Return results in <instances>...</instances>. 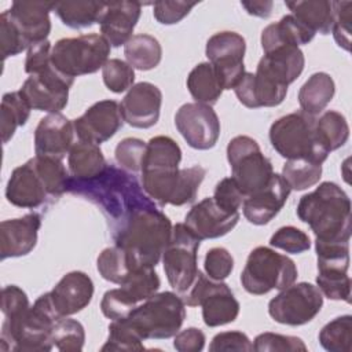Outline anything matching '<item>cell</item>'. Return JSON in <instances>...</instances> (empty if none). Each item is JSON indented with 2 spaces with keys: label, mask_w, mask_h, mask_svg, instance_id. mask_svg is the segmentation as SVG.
I'll use <instances>...</instances> for the list:
<instances>
[{
  "label": "cell",
  "mask_w": 352,
  "mask_h": 352,
  "mask_svg": "<svg viewBox=\"0 0 352 352\" xmlns=\"http://www.w3.org/2000/svg\"><path fill=\"white\" fill-rule=\"evenodd\" d=\"M147 143L138 138H125L122 139L114 150V157L120 168L136 173L142 169L143 157L146 153Z\"/></svg>",
  "instance_id": "cell-46"
},
{
  "label": "cell",
  "mask_w": 352,
  "mask_h": 352,
  "mask_svg": "<svg viewBox=\"0 0 352 352\" xmlns=\"http://www.w3.org/2000/svg\"><path fill=\"white\" fill-rule=\"evenodd\" d=\"M188 307H201L204 323L209 327L224 326L239 315V302L232 290L223 280H213L199 271L190 290L182 296Z\"/></svg>",
  "instance_id": "cell-12"
},
{
  "label": "cell",
  "mask_w": 352,
  "mask_h": 352,
  "mask_svg": "<svg viewBox=\"0 0 352 352\" xmlns=\"http://www.w3.org/2000/svg\"><path fill=\"white\" fill-rule=\"evenodd\" d=\"M0 308L4 315V320H14L30 308L28 294L16 285L4 286L1 290Z\"/></svg>",
  "instance_id": "cell-51"
},
{
  "label": "cell",
  "mask_w": 352,
  "mask_h": 352,
  "mask_svg": "<svg viewBox=\"0 0 352 352\" xmlns=\"http://www.w3.org/2000/svg\"><path fill=\"white\" fill-rule=\"evenodd\" d=\"M32 107L22 96L19 91L7 92L3 95L0 114H1V138L3 143H8V140L14 136L18 126H23L30 117Z\"/></svg>",
  "instance_id": "cell-37"
},
{
  "label": "cell",
  "mask_w": 352,
  "mask_h": 352,
  "mask_svg": "<svg viewBox=\"0 0 352 352\" xmlns=\"http://www.w3.org/2000/svg\"><path fill=\"white\" fill-rule=\"evenodd\" d=\"M40 227L41 216L37 212L3 220L0 223V260L29 254L36 248Z\"/></svg>",
  "instance_id": "cell-23"
},
{
  "label": "cell",
  "mask_w": 352,
  "mask_h": 352,
  "mask_svg": "<svg viewBox=\"0 0 352 352\" xmlns=\"http://www.w3.org/2000/svg\"><path fill=\"white\" fill-rule=\"evenodd\" d=\"M336 94V84L330 74L324 72L314 73L298 91L301 111L316 117L331 102Z\"/></svg>",
  "instance_id": "cell-30"
},
{
  "label": "cell",
  "mask_w": 352,
  "mask_h": 352,
  "mask_svg": "<svg viewBox=\"0 0 352 352\" xmlns=\"http://www.w3.org/2000/svg\"><path fill=\"white\" fill-rule=\"evenodd\" d=\"M197 4V1H155L153 14L160 23L175 25L187 16Z\"/></svg>",
  "instance_id": "cell-52"
},
{
  "label": "cell",
  "mask_w": 352,
  "mask_h": 352,
  "mask_svg": "<svg viewBox=\"0 0 352 352\" xmlns=\"http://www.w3.org/2000/svg\"><path fill=\"white\" fill-rule=\"evenodd\" d=\"M0 47L3 60L10 56H15L30 47L22 32L8 15L7 10L0 15Z\"/></svg>",
  "instance_id": "cell-45"
},
{
  "label": "cell",
  "mask_w": 352,
  "mask_h": 352,
  "mask_svg": "<svg viewBox=\"0 0 352 352\" xmlns=\"http://www.w3.org/2000/svg\"><path fill=\"white\" fill-rule=\"evenodd\" d=\"M180 146L169 136H154L147 142L142 162V187L158 205L183 206L194 202L206 169L201 165L179 169Z\"/></svg>",
  "instance_id": "cell-1"
},
{
  "label": "cell",
  "mask_w": 352,
  "mask_h": 352,
  "mask_svg": "<svg viewBox=\"0 0 352 352\" xmlns=\"http://www.w3.org/2000/svg\"><path fill=\"white\" fill-rule=\"evenodd\" d=\"M74 80L60 74L51 63L37 74H30L19 92L26 99L32 110L59 113L69 102V89Z\"/></svg>",
  "instance_id": "cell-16"
},
{
  "label": "cell",
  "mask_w": 352,
  "mask_h": 352,
  "mask_svg": "<svg viewBox=\"0 0 352 352\" xmlns=\"http://www.w3.org/2000/svg\"><path fill=\"white\" fill-rule=\"evenodd\" d=\"M319 342L329 352H351L352 316L342 315L327 322L319 331Z\"/></svg>",
  "instance_id": "cell-39"
},
{
  "label": "cell",
  "mask_w": 352,
  "mask_h": 352,
  "mask_svg": "<svg viewBox=\"0 0 352 352\" xmlns=\"http://www.w3.org/2000/svg\"><path fill=\"white\" fill-rule=\"evenodd\" d=\"M111 45L102 34L91 33L58 40L51 50L52 66L65 77L92 74L109 60Z\"/></svg>",
  "instance_id": "cell-8"
},
{
  "label": "cell",
  "mask_w": 352,
  "mask_h": 352,
  "mask_svg": "<svg viewBox=\"0 0 352 352\" xmlns=\"http://www.w3.org/2000/svg\"><path fill=\"white\" fill-rule=\"evenodd\" d=\"M94 282L82 271L65 274L50 292L51 302L60 318L82 311L92 300Z\"/></svg>",
  "instance_id": "cell-25"
},
{
  "label": "cell",
  "mask_w": 352,
  "mask_h": 352,
  "mask_svg": "<svg viewBox=\"0 0 352 352\" xmlns=\"http://www.w3.org/2000/svg\"><path fill=\"white\" fill-rule=\"evenodd\" d=\"M55 1H14L7 10L29 45L45 41L51 32L50 12Z\"/></svg>",
  "instance_id": "cell-27"
},
{
  "label": "cell",
  "mask_w": 352,
  "mask_h": 352,
  "mask_svg": "<svg viewBox=\"0 0 352 352\" xmlns=\"http://www.w3.org/2000/svg\"><path fill=\"white\" fill-rule=\"evenodd\" d=\"M298 219L308 224L319 242H349L352 231L351 199L333 182L320 183L298 201Z\"/></svg>",
  "instance_id": "cell-4"
},
{
  "label": "cell",
  "mask_w": 352,
  "mask_h": 352,
  "mask_svg": "<svg viewBox=\"0 0 352 352\" xmlns=\"http://www.w3.org/2000/svg\"><path fill=\"white\" fill-rule=\"evenodd\" d=\"M204 268L210 279L224 280L234 270V257L226 248H212L205 254Z\"/></svg>",
  "instance_id": "cell-50"
},
{
  "label": "cell",
  "mask_w": 352,
  "mask_h": 352,
  "mask_svg": "<svg viewBox=\"0 0 352 352\" xmlns=\"http://www.w3.org/2000/svg\"><path fill=\"white\" fill-rule=\"evenodd\" d=\"M323 294L318 286L300 282L280 290L270 302V316L287 326H302L311 322L322 309Z\"/></svg>",
  "instance_id": "cell-13"
},
{
  "label": "cell",
  "mask_w": 352,
  "mask_h": 352,
  "mask_svg": "<svg viewBox=\"0 0 352 352\" xmlns=\"http://www.w3.org/2000/svg\"><path fill=\"white\" fill-rule=\"evenodd\" d=\"M286 7L292 11L304 26L311 32L329 34L334 23V6L327 0H307V1H287Z\"/></svg>",
  "instance_id": "cell-31"
},
{
  "label": "cell",
  "mask_w": 352,
  "mask_h": 352,
  "mask_svg": "<svg viewBox=\"0 0 352 352\" xmlns=\"http://www.w3.org/2000/svg\"><path fill=\"white\" fill-rule=\"evenodd\" d=\"M290 190L302 191L315 186L322 177V165L308 160H287L280 175Z\"/></svg>",
  "instance_id": "cell-40"
},
{
  "label": "cell",
  "mask_w": 352,
  "mask_h": 352,
  "mask_svg": "<svg viewBox=\"0 0 352 352\" xmlns=\"http://www.w3.org/2000/svg\"><path fill=\"white\" fill-rule=\"evenodd\" d=\"M227 160L232 179L245 198L268 184L274 175L272 162L267 158L258 143L246 135L232 138L227 144Z\"/></svg>",
  "instance_id": "cell-11"
},
{
  "label": "cell",
  "mask_w": 352,
  "mask_h": 352,
  "mask_svg": "<svg viewBox=\"0 0 352 352\" xmlns=\"http://www.w3.org/2000/svg\"><path fill=\"white\" fill-rule=\"evenodd\" d=\"M124 125L120 103L104 99L94 103L82 116L73 120L74 132L82 142L100 144L113 138Z\"/></svg>",
  "instance_id": "cell-19"
},
{
  "label": "cell",
  "mask_w": 352,
  "mask_h": 352,
  "mask_svg": "<svg viewBox=\"0 0 352 352\" xmlns=\"http://www.w3.org/2000/svg\"><path fill=\"white\" fill-rule=\"evenodd\" d=\"M104 6L103 1H58L54 11L63 25L72 29H85L99 23Z\"/></svg>",
  "instance_id": "cell-34"
},
{
  "label": "cell",
  "mask_w": 352,
  "mask_h": 352,
  "mask_svg": "<svg viewBox=\"0 0 352 352\" xmlns=\"http://www.w3.org/2000/svg\"><path fill=\"white\" fill-rule=\"evenodd\" d=\"M66 191L98 206L110 230L120 226L135 210L157 205L133 173L113 164H107L103 172L91 179L69 176Z\"/></svg>",
  "instance_id": "cell-2"
},
{
  "label": "cell",
  "mask_w": 352,
  "mask_h": 352,
  "mask_svg": "<svg viewBox=\"0 0 352 352\" xmlns=\"http://www.w3.org/2000/svg\"><path fill=\"white\" fill-rule=\"evenodd\" d=\"M268 136L275 151L286 160L302 158L322 165L329 157L316 133V117L304 111L290 113L274 121Z\"/></svg>",
  "instance_id": "cell-6"
},
{
  "label": "cell",
  "mask_w": 352,
  "mask_h": 352,
  "mask_svg": "<svg viewBox=\"0 0 352 352\" xmlns=\"http://www.w3.org/2000/svg\"><path fill=\"white\" fill-rule=\"evenodd\" d=\"M246 52L245 38L230 30L214 33L206 41L205 54L216 69L223 89H234L245 74L243 58Z\"/></svg>",
  "instance_id": "cell-15"
},
{
  "label": "cell",
  "mask_w": 352,
  "mask_h": 352,
  "mask_svg": "<svg viewBox=\"0 0 352 352\" xmlns=\"http://www.w3.org/2000/svg\"><path fill=\"white\" fill-rule=\"evenodd\" d=\"M253 351L257 352H294V351H307V345L300 337L296 336H283L278 333H261L254 338Z\"/></svg>",
  "instance_id": "cell-48"
},
{
  "label": "cell",
  "mask_w": 352,
  "mask_h": 352,
  "mask_svg": "<svg viewBox=\"0 0 352 352\" xmlns=\"http://www.w3.org/2000/svg\"><path fill=\"white\" fill-rule=\"evenodd\" d=\"M73 121L60 113L43 117L34 131V153L37 157L63 160L69 154L74 138Z\"/></svg>",
  "instance_id": "cell-22"
},
{
  "label": "cell",
  "mask_w": 352,
  "mask_h": 352,
  "mask_svg": "<svg viewBox=\"0 0 352 352\" xmlns=\"http://www.w3.org/2000/svg\"><path fill=\"white\" fill-rule=\"evenodd\" d=\"M142 14L139 1L106 3L99 21L102 36L111 47H121L133 36V29Z\"/></svg>",
  "instance_id": "cell-26"
},
{
  "label": "cell",
  "mask_w": 352,
  "mask_h": 352,
  "mask_svg": "<svg viewBox=\"0 0 352 352\" xmlns=\"http://www.w3.org/2000/svg\"><path fill=\"white\" fill-rule=\"evenodd\" d=\"M316 285L320 293L336 301H351V278L348 271L336 268H319Z\"/></svg>",
  "instance_id": "cell-42"
},
{
  "label": "cell",
  "mask_w": 352,
  "mask_h": 352,
  "mask_svg": "<svg viewBox=\"0 0 352 352\" xmlns=\"http://www.w3.org/2000/svg\"><path fill=\"white\" fill-rule=\"evenodd\" d=\"M315 33L304 26L292 14L282 16L278 22L270 23L261 32V48L268 52L282 45H304L312 41Z\"/></svg>",
  "instance_id": "cell-29"
},
{
  "label": "cell",
  "mask_w": 352,
  "mask_h": 352,
  "mask_svg": "<svg viewBox=\"0 0 352 352\" xmlns=\"http://www.w3.org/2000/svg\"><path fill=\"white\" fill-rule=\"evenodd\" d=\"M143 340L124 320H111L109 324V337L100 351H143Z\"/></svg>",
  "instance_id": "cell-43"
},
{
  "label": "cell",
  "mask_w": 352,
  "mask_h": 352,
  "mask_svg": "<svg viewBox=\"0 0 352 352\" xmlns=\"http://www.w3.org/2000/svg\"><path fill=\"white\" fill-rule=\"evenodd\" d=\"M210 352H250L253 351V342L242 331H223L212 338L209 345Z\"/></svg>",
  "instance_id": "cell-54"
},
{
  "label": "cell",
  "mask_w": 352,
  "mask_h": 352,
  "mask_svg": "<svg viewBox=\"0 0 352 352\" xmlns=\"http://www.w3.org/2000/svg\"><path fill=\"white\" fill-rule=\"evenodd\" d=\"M239 212L220 208L213 197L195 204L184 217L186 227L199 239H214L228 234L239 220Z\"/></svg>",
  "instance_id": "cell-21"
},
{
  "label": "cell",
  "mask_w": 352,
  "mask_h": 352,
  "mask_svg": "<svg viewBox=\"0 0 352 352\" xmlns=\"http://www.w3.org/2000/svg\"><path fill=\"white\" fill-rule=\"evenodd\" d=\"M51 50L52 45L48 40L32 44L28 48L25 59V72L30 74H37L51 66Z\"/></svg>",
  "instance_id": "cell-55"
},
{
  "label": "cell",
  "mask_w": 352,
  "mask_h": 352,
  "mask_svg": "<svg viewBox=\"0 0 352 352\" xmlns=\"http://www.w3.org/2000/svg\"><path fill=\"white\" fill-rule=\"evenodd\" d=\"M316 133L320 143L330 153L342 147L349 138L346 118L336 110L324 111L316 118Z\"/></svg>",
  "instance_id": "cell-38"
},
{
  "label": "cell",
  "mask_w": 352,
  "mask_h": 352,
  "mask_svg": "<svg viewBox=\"0 0 352 352\" xmlns=\"http://www.w3.org/2000/svg\"><path fill=\"white\" fill-rule=\"evenodd\" d=\"M305 58L302 51L296 45H282L264 52L258 60L257 72L265 74L275 82L289 87L304 70Z\"/></svg>",
  "instance_id": "cell-28"
},
{
  "label": "cell",
  "mask_w": 352,
  "mask_h": 352,
  "mask_svg": "<svg viewBox=\"0 0 352 352\" xmlns=\"http://www.w3.org/2000/svg\"><path fill=\"white\" fill-rule=\"evenodd\" d=\"M51 340L54 348L62 352H78L84 348L85 330L84 326L69 316L60 318L54 326Z\"/></svg>",
  "instance_id": "cell-41"
},
{
  "label": "cell",
  "mask_w": 352,
  "mask_h": 352,
  "mask_svg": "<svg viewBox=\"0 0 352 352\" xmlns=\"http://www.w3.org/2000/svg\"><path fill=\"white\" fill-rule=\"evenodd\" d=\"M169 217L158 205L140 208L131 213L120 226L110 230L114 245L122 248L133 265L155 268L172 234Z\"/></svg>",
  "instance_id": "cell-3"
},
{
  "label": "cell",
  "mask_w": 352,
  "mask_h": 352,
  "mask_svg": "<svg viewBox=\"0 0 352 352\" xmlns=\"http://www.w3.org/2000/svg\"><path fill=\"white\" fill-rule=\"evenodd\" d=\"M206 337L201 329L188 327L175 334L173 348L179 352H199L205 346Z\"/></svg>",
  "instance_id": "cell-56"
},
{
  "label": "cell",
  "mask_w": 352,
  "mask_h": 352,
  "mask_svg": "<svg viewBox=\"0 0 352 352\" xmlns=\"http://www.w3.org/2000/svg\"><path fill=\"white\" fill-rule=\"evenodd\" d=\"M102 77L109 91L121 94L133 85L135 70L128 62L113 58L103 65Z\"/></svg>",
  "instance_id": "cell-44"
},
{
  "label": "cell",
  "mask_w": 352,
  "mask_h": 352,
  "mask_svg": "<svg viewBox=\"0 0 352 352\" xmlns=\"http://www.w3.org/2000/svg\"><path fill=\"white\" fill-rule=\"evenodd\" d=\"M126 62L138 70H151L157 67L162 58V47L160 41L150 34H133L124 45Z\"/></svg>",
  "instance_id": "cell-35"
},
{
  "label": "cell",
  "mask_w": 352,
  "mask_h": 352,
  "mask_svg": "<svg viewBox=\"0 0 352 352\" xmlns=\"http://www.w3.org/2000/svg\"><path fill=\"white\" fill-rule=\"evenodd\" d=\"M162 104L161 89L147 81L133 84L120 103L122 118L133 128L147 129L158 122Z\"/></svg>",
  "instance_id": "cell-20"
},
{
  "label": "cell",
  "mask_w": 352,
  "mask_h": 352,
  "mask_svg": "<svg viewBox=\"0 0 352 352\" xmlns=\"http://www.w3.org/2000/svg\"><path fill=\"white\" fill-rule=\"evenodd\" d=\"M175 125L187 144L195 150H209L220 136V121L212 106L184 103L175 114Z\"/></svg>",
  "instance_id": "cell-17"
},
{
  "label": "cell",
  "mask_w": 352,
  "mask_h": 352,
  "mask_svg": "<svg viewBox=\"0 0 352 352\" xmlns=\"http://www.w3.org/2000/svg\"><path fill=\"white\" fill-rule=\"evenodd\" d=\"M60 319L55 311L50 292L41 294L30 308L14 320L1 324L0 349L3 352H48L54 348L51 334Z\"/></svg>",
  "instance_id": "cell-5"
},
{
  "label": "cell",
  "mask_w": 352,
  "mask_h": 352,
  "mask_svg": "<svg viewBox=\"0 0 352 352\" xmlns=\"http://www.w3.org/2000/svg\"><path fill=\"white\" fill-rule=\"evenodd\" d=\"M144 340H166L179 333L186 319V304L173 292L155 293L122 318Z\"/></svg>",
  "instance_id": "cell-7"
},
{
  "label": "cell",
  "mask_w": 352,
  "mask_h": 352,
  "mask_svg": "<svg viewBox=\"0 0 352 352\" xmlns=\"http://www.w3.org/2000/svg\"><path fill=\"white\" fill-rule=\"evenodd\" d=\"M290 191L292 190L285 179L278 173H274L265 187L243 199V216L254 226L268 224L280 212Z\"/></svg>",
  "instance_id": "cell-24"
},
{
  "label": "cell",
  "mask_w": 352,
  "mask_h": 352,
  "mask_svg": "<svg viewBox=\"0 0 352 352\" xmlns=\"http://www.w3.org/2000/svg\"><path fill=\"white\" fill-rule=\"evenodd\" d=\"M6 198L11 205L23 209H36L54 201L34 157L11 172Z\"/></svg>",
  "instance_id": "cell-18"
},
{
  "label": "cell",
  "mask_w": 352,
  "mask_h": 352,
  "mask_svg": "<svg viewBox=\"0 0 352 352\" xmlns=\"http://www.w3.org/2000/svg\"><path fill=\"white\" fill-rule=\"evenodd\" d=\"M334 23L333 37L338 47L345 51L351 50V29H352V1H333Z\"/></svg>",
  "instance_id": "cell-49"
},
{
  "label": "cell",
  "mask_w": 352,
  "mask_h": 352,
  "mask_svg": "<svg viewBox=\"0 0 352 352\" xmlns=\"http://www.w3.org/2000/svg\"><path fill=\"white\" fill-rule=\"evenodd\" d=\"M270 245L272 248L285 250L286 253L298 254L309 250L311 239L302 230L293 226H285L272 234L270 238Z\"/></svg>",
  "instance_id": "cell-47"
},
{
  "label": "cell",
  "mask_w": 352,
  "mask_h": 352,
  "mask_svg": "<svg viewBox=\"0 0 352 352\" xmlns=\"http://www.w3.org/2000/svg\"><path fill=\"white\" fill-rule=\"evenodd\" d=\"M296 263L271 248H254L246 260L241 274L243 289L254 296H263L271 290H283L297 279Z\"/></svg>",
  "instance_id": "cell-9"
},
{
  "label": "cell",
  "mask_w": 352,
  "mask_h": 352,
  "mask_svg": "<svg viewBox=\"0 0 352 352\" xmlns=\"http://www.w3.org/2000/svg\"><path fill=\"white\" fill-rule=\"evenodd\" d=\"M187 88L197 103L214 104L223 94L220 77L209 62L198 63L187 77Z\"/></svg>",
  "instance_id": "cell-33"
},
{
  "label": "cell",
  "mask_w": 352,
  "mask_h": 352,
  "mask_svg": "<svg viewBox=\"0 0 352 352\" xmlns=\"http://www.w3.org/2000/svg\"><path fill=\"white\" fill-rule=\"evenodd\" d=\"M199 242L184 223H177L172 227L169 242L162 253L166 279L180 297L190 290L198 278Z\"/></svg>",
  "instance_id": "cell-10"
},
{
  "label": "cell",
  "mask_w": 352,
  "mask_h": 352,
  "mask_svg": "<svg viewBox=\"0 0 352 352\" xmlns=\"http://www.w3.org/2000/svg\"><path fill=\"white\" fill-rule=\"evenodd\" d=\"M67 165L72 177L91 179L103 172L107 162L98 144L78 140L67 154Z\"/></svg>",
  "instance_id": "cell-32"
},
{
  "label": "cell",
  "mask_w": 352,
  "mask_h": 352,
  "mask_svg": "<svg viewBox=\"0 0 352 352\" xmlns=\"http://www.w3.org/2000/svg\"><path fill=\"white\" fill-rule=\"evenodd\" d=\"M96 268L103 279L116 285H122L135 271H138L128 253L117 245L100 252L96 258Z\"/></svg>",
  "instance_id": "cell-36"
},
{
  "label": "cell",
  "mask_w": 352,
  "mask_h": 352,
  "mask_svg": "<svg viewBox=\"0 0 352 352\" xmlns=\"http://www.w3.org/2000/svg\"><path fill=\"white\" fill-rule=\"evenodd\" d=\"M160 286L161 280L154 268L138 270L120 287L103 294L100 311L111 320L126 318L135 307L154 296Z\"/></svg>",
  "instance_id": "cell-14"
},
{
  "label": "cell",
  "mask_w": 352,
  "mask_h": 352,
  "mask_svg": "<svg viewBox=\"0 0 352 352\" xmlns=\"http://www.w3.org/2000/svg\"><path fill=\"white\" fill-rule=\"evenodd\" d=\"M241 6L249 15L258 18H268L271 15L274 3L272 1H241Z\"/></svg>",
  "instance_id": "cell-57"
},
{
  "label": "cell",
  "mask_w": 352,
  "mask_h": 352,
  "mask_svg": "<svg viewBox=\"0 0 352 352\" xmlns=\"http://www.w3.org/2000/svg\"><path fill=\"white\" fill-rule=\"evenodd\" d=\"M213 199L228 212H239L238 209L243 204L245 195L232 177H224L216 184Z\"/></svg>",
  "instance_id": "cell-53"
}]
</instances>
